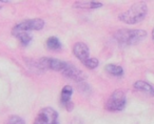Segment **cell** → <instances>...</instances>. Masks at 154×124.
<instances>
[{
  "mask_svg": "<svg viewBox=\"0 0 154 124\" xmlns=\"http://www.w3.org/2000/svg\"><path fill=\"white\" fill-rule=\"evenodd\" d=\"M84 64H85V66L88 67V69H94L95 67L98 66V60H97L96 58H89L87 61L84 62Z\"/></svg>",
  "mask_w": 154,
  "mask_h": 124,
  "instance_id": "9a60e30c",
  "label": "cell"
},
{
  "mask_svg": "<svg viewBox=\"0 0 154 124\" xmlns=\"http://www.w3.org/2000/svg\"><path fill=\"white\" fill-rule=\"evenodd\" d=\"M61 73L63 74L66 77L70 78V79L74 80V81H77V82L82 81V80H85L87 78V76L85 75L80 69H76L74 65L69 64V63H68V65H66V67L61 72Z\"/></svg>",
  "mask_w": 154,
  "mask_h": 124,
  "instance_id": "52a82bcc",
  "label": "cell"
},
{
  "mask_svg": "<svg viewBox=\"0 0 154 124\" xmlns=\"http://www.w3.org/2000/svg\"><path fill=\"white\" fill-rule=\"evenodd\" d=\"M34 124H58V114L52 107H45L39 111Z\"/></svg>",
  "mask_w": 154,
  "mask_h": 124,
  "instance_id": "5b68a950",
  "label": "cell"
},
{
  "mask_svg": "<svg viewBox=\"0 0 154 124\" xmlns=\"http://www.w3.org/2000/svg\"><path fill=\"white\" fill-rule=\"evenodd\" d=\"M73 53L76 56L77 59H79L80 61L84 63L85 61L89 59V47L87 46V44H85L84 42H77L75 43L74 47H73Z\"/></svg>",
  "mask_w": 154,
  "mask_h": 124,
  "instance_id": "ba28073f",
  "label": "cell"
},
{
  "mask_svg": "<svg viewBox=\"0 0 154 124\" xmlns=\"http://www.w3.org/2000/svg\"><path fill=\"white\" fill-rule=\"evenodd\" d=\"M106 71L112 76H115V77H122L124 75V69L120 66L115 64H108L106 66Z\"/></svg>",
  "mask_w": 154,
  "mask_h": 124,
  "instance_id": "7c38bea8",
  "label": "cell"
},
{
  "mask_svg": "<svg viewBox=\"0 0 154 124\" xmlns=\"http://www.w3.org/2000/svg\"><path fill=\"white\" fill-rule=\"evenodd\" d=\"M73 94V90L71 86L66 85L61 90V102L64 104L68 111H71L73 108V104L71 102V96Z\"/></svg>",
  "mask_w": 154,
  "mask_h": 124,
  "instance_id": "9c48e42d",
  "label": "cell"
},
{
  "mask_svg": "<svg viewBox=\"0 0 154 124\" xmlns=\"http://www.w3.org/2000/svg\"><path fill=\"white\" fill-rule=\"evenodd\" d=\"M148 13L147 4L143 2L134 3L128 11L119 15V20L128 24H135L145 19Z\"/></svg>",
  "mask_w": 154,
  "mask_h": 124,
  "instance_id": "7a4b0ae2",
  "label": "cell"
},
{
  "mask_svg": "<svg viewBox=\"0 0 154 124\" xmlns=\"http://www.w3.org/2000/svg\"><path fill=\"white\" fill-rule=\"evenodd\" d=\"M125 106H126V95L122 90L114 92L108 99L106 104L107 109L110 111H120L125 108Z\"/></svg>",
  "mask_w": 154,
  "mask_h": 124,
  "instance_id": "3957f363",
  "label": "cell"
},
{
  "mask_svg": "<svg viewBox=\"0 0 154 124\" xmlns=\"http://www.w3.org/2000/svg\"><path fill=\"white\" fill-rule=\"evenodd\" d=\"M8 124H24V121L21 118L17 117V116H14V117H12L9 120V123Z\"/></svg>",
  "mask_w": 154,
  "mask_h": 124,
  "instance_id": "2e32d148",
  "label": "cell"
},
{
  "mask_svg": "<svg viewBox=\"0 0 154 124\" xmlns=\"http://www.w3.org/2000/svg\"><path fill=\"white\" fill-rule=\"evenodd\" d=\"M39 65L42 69H50L57 72H62L68 65V62L61 61L55 58H42L39 60Z\"/></svg>",
  "mask_w": 154,
  "mask_h": 124,
  "instance_id": "8992f818",
  "label": "cell"
},
{
  "mask_svg": "<svg viewBox=\"0 0 154 124\" xmlns=\"http://www.w3.org/2000/svg\"><path fill=\"white\" fill-rule=\"evenodd\" d=\"M103 5L101 2H96V1H79L75 2L74 7H79V9H97Z\"/></svg>",
  "mask_w": 154,
  "mask_h": 124,
  "instance_id": "8fae6325",
  "label": "cell"
},
{
  "mask_svg": "<svg viewBox=\"0 0 154 124\" xmlns=\"http://www.w3.org/2000/svg\"><path fill=\"white\" fill-rule=\"evenodd\" d=\"M72 124H82V123H80V121H76V120H75L74 122H72Z\"/></svg>",
  "mask_w": 154,
  "mask_h": 124,
  "instance_id": "e0dca14e",
  "label": "cell"
},
{
  "mask_svg": "<svg viewBox=\"0 0 154 124\" xmlns=\"http://www.w3.org/2000/svg\"><path fill=\"white\" fill-rule=\"evenodd\" d=\"M45 26V21L42 19H30L17 24L13 28V35L19 33H28L29 31H39Z\"/></svg>",
  "mask_w": 154,
  "mask_h": 124,
  "instance_id": "277c9868",
  "label": "cell"
},
{
  "mask_svg": "<svg viewBox=\"0 0 154 124\" xmlns=\"http://www.w3.org/2000/svg\"><path fill=\"white\" fill-rule=\"evenodd\" d=\"M15 36H17L18 38H19L20 42L22 43V45H28L29 43L31 42V40H32V37H31V35H29L28 33H19V34L15 35Z\"/></svg>",
  "mask_w": 154,
  "mask_h": 124,
  "instance_id": "5bb4252c",
  "label": "cell"
},
{
  "mask_svg": "<svg viewBox=\"0 0 154 124\" xmlns=\"http://www.w3.org/2000/svg\"><path fill=\"white\" fill-rule=\"evenodd\" d=\"M152 39H153V41H154V28H153V31H152Z\"/></svg>",
  "mask_w": 154,
  "mask_h": 124,
  "instance_id": "ac0fdd59",
  "label": "cell"
},
{
  "mask_svg": "<svg viewBox=\"0 0 154 124\" xmlns=\"http://www.w3.org/2000/svg\"><path fill=\"white\" fill-rule=\"evenodd\" d=\"M116 41L120 45H134L143 41L147 37V32L143 30H128L122 28L115 33L114 35Z\"/></svg>",
  "mask_w": 154,
  "mask_h": 124,
  "instance_id": "6da1fadb",
  "label": "cell"
},
{
  "mask_svg": "<svg viewBox=\"0 0 154 124\" xmlns=\"http://www.w3.org/2000/svg\"><path fill=\"white\" fill-rule=\"evenodd\" d=\"M47 46L48 49H52V51H56V49H59L61 47V43L58 40L57 37H50L47 41Z\"/></svg>",
  "mask_w": 154,
  "mask_h": 124,
  "instance_id": "4fadbf2b",
  "label": "cell"
},
{
  "mask_svg": "<svg viewBox=\"0 0 154 124\" xmlns=\"http://www.w3.org/2000/svg\"><path fill=\"white\" fill-rule=\"evenodd\" d=\"M134 87L139 92H143L145 94L149 95V96H154V88L151 84L147 83L146 81H137L134 83Z\"/></svg>",
  "mask_w": 154,
  "mask_h": 124,
  "instance_id": "30bf717a",
  "label": "cell"
}]
</instances>
